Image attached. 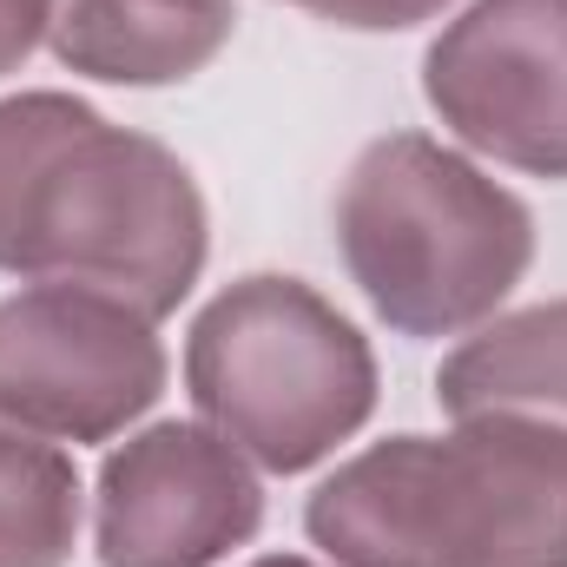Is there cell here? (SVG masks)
<instances>
[{"instance_id": "277c9868", "label": "cell", "mask_w": 567, "mask_h": 567, "mask_svg": "<svg viewBox=\"0 0 567 567\" xmlns=\"http://www.w3.org/2000/svg\"><path fill=\"white\" fill-rule=\"evenodd\" d=\"M185 390L231 449L271 475H297L370 423L377 357L323 290L258 271L198 310Z\"/></svg>"}, {"instance_id": "8fae6325", "label": "cell", "mask_w": 567, "mask_h": 567, "mask_svg": "<svg viewBox=\"0 0 567 567\" xmlns=\"http://www.w3.org/2000/svg\"><path fill=\"white\" fill-rule=\"evenodd\" d=\"M330 27H357V33H396V27H416V20H435L449 0H290Z\"/></svg>"}, {"instance_id": "7c38bea8", "label": "cell", "mask_w": 567, "mask_h": 567, "mask_svg": "<svg viewBox=\"0 0 567 567\" xmlns=\"http://www.w3.org/2000/svg\"><path fill=\"white\" fill-rule=\"evenodd\" d=\"M53 0H0V73H13L40 40H47Z\"/></svg>"}, {"instance_id": "6da1fadb", "label": "cell", "mask_w": 567, "mask_h": 567, "mask_svg": "<svg viewBox=\"0 0 567 567\" xmlns=\"http://www.w3.org/2000/svg\"><path fill=\"white\" fill-rule=\"evenodd\" d=\"M0 271L172 317L205 271V198L178 152L73 93L0 100Z\"/></svg>"}, {"instance_id": "4fadbf2b", "label": "cell", "mask_w": 567, "mask_h": 567, "mask_svg": "<svg viewBox=\"0 0 567 567\" xmlns=\"http://www.w3.org/2000/svg\"><path fill=\"white\" fill-rule=\"evenodd\" d=\"M251 567H310V561H297V555H265V561H251Z\"/></svg>"}, {"instance_id": "3957f363", "label": "cell", "mask_w": 567, "mask_h": 567, "mask_svg": "<svg viewBox=\"0 0 567 567\" xmlns=\"http://www.w3.org/2000/svg\"><path fill=\"white\" fill-rule=\"evenodd\" d=\"M350 284L403 337H455L508 303L535 265V212L429 133L357 152L337 192Z\"/></svg>"}, {"instance_id": "30bf717a", "label": "cell", "mask_w": 567, "mask_h": 567, "mask_svg": "<svg viewBox=\"0 0 567 567\" xmlns=\"http://www.w3.org/2000/svg\"><path fill=\"white\" fill-rule=\"evenodd\" d=\"M80 542V468L60 442L0 423V567H66Z\"/></svg>"}, {"instance_id": "7a4b0ae2", "label": "cell", "mask_w": 567, "mask_h": 567, "mask_svg": "<svg viewBox=\"0 0 567 567\" xmlns=\"http://www.w3.org/2000/svg\"><path fill=\"white\" fill-rule=\"evenodd\" d=\"M337 567H567V429L468 416L455 435H390L303 508Z\"/></svg>"}, {"instance_id": "5b68a950", "label": "cell", "mask_w": 567, "mask_h": 567, "mask_svg": "<svg viewBox=\"0 0 567 567\" xmlns=\"http://www.w3.org/2000/svg\"><path fill=\"white\" fill-rule=\"evenodd\" d=\"M165 390L152 317L86 284L0 303V423L47 442H113Z\"/></svg>"}, {"instance_id": "ba28073f", "label": "cell", "mask_w": 567, "mask_h": 567, "mask_svg": "<svg viewBox=\"0 0 567 567\" xmlns=\"http://www.w3.org/2000/svg\"><path fill=\"white\" fill-rule=\"evenodd\" d=\"M231 27V0H53L47 47L106 86H178L225 53Z\"/></svg>"}, {"instance_id": "9c48e42d", "label": "cell", "mask_w": 567, "mask_h": 567, "mask_svg": "<svg viewBox=\"0 0 567 567\" xmlns=\"http://www.w3.org/2000/svg\"><path fill=\"white\" fill-rule=\"evenodd\" d=\"M435 403L468 416H522V423L567 429V297L495 317L482 337L442 357Z\"/></svg>"}, {"instance_id": "8992f818", "label": "cell", "mask_w": 567, "mask_h": 567, "mask_svg": "<svg viewBox=\"0 0 567 567\" xmlns=\"http://www.w3.org/2000/svg\"><path fill=\"white\" fill-rule=\"evenodd\" d=\"M423 93L482 158L567 178V0H475L435 33Z\"/></svg>"}, {"instance_id": "52a82bcc", "label": "cell", "mask_w": 567, "mask_h": 567, "mask_svg": "<svg viewBox=\"0 0 567 567\" xmlns=\"http://www.w3.org/2000/svg\"><path fill=\"white\" fill-rule=\"evenodd\" d=\"M265 528V482L218 429L152 423L100 462V567H218Z\"/></svg>"}]
</instances>
